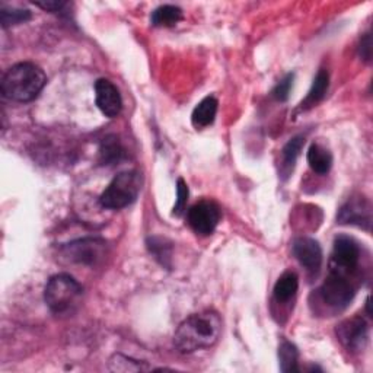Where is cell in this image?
I'll list each match as a JSON object with an SVG mask.
<instances>
[{
    "mask_svg": "<svg viewBox=\"0 0 373 373\" xmlns=\"http://www.w3.org/2000/svg\"><path fill=\"white\" fill-rule=\"evenodd\" d=\"M222 334V318L214 310L194 314L182 321L175 331L174 345L179 353H194L217 343Z\"/></svg>",
    "mask_w": 373,
    "mask_h": 373,
    "instance_id": "1",
    "label": "cell"
},
{
    "mask_svg": "<svg viewBox=\"0 0 373 373\" xmlns=\"http://www.w3.org/2000/svg\"><path fill=\"white\" fill-rule=\"evenodd\" d=\"M47 83L44 70L34 63H18L6 70L2 78L4 95L15 103L34 101Z\"/></svg>",
    "mask_w": 373,
    "mask_h": 373,
    "instance_id": "2",
    "label": "cell"
},
{
    "mask_svg": "<svg viewBox=\"0 0 373 373\" xmlns=\"http://www.w3.org/2000/svg\"><path fill=\"white\" fill-rule=\"evenodd\" d=\"M83 298V288L78 280L66 273H60L46 285L44 300L54 315H69L79 308Z\"/></svg>",
    "mask_w": 373,
    "mask_h": 373,
    "instance_id": "3",
    "label": "cell"
},
{
    "mask_svg": "<svg viewBox=\"0 0 373 373\" xmlns=\"http://www.w3.org/2000/svg\"><path fill=\"white\" fill-rule=\"evenodd\" d=\"M143 178L136 169L118 174L100 197V204L104 209L120 210L133 204L140 194Z\"/></svg>",
    "mask_w": 373,
    "mask_h": 373,
    "instance_id": "4",
    "label": "cell"
},
{
    "mask_svg": "<svg viewBox=\"0 0 373 373\" xmlns=\"http://www.w3.org/2000/svg\"><path fill=\"white\" fill-rule=\"evenodd\" d=\"M350 277L352 275L330 268L325 282L318 290L321 300L328 308L334 310H343L350 305L356 295V288Z\"/></svg>",
    "mask_w": 373,
    "mask_h": 373,
    "instance_id": "5",
    "label": "cell"
},
{
    "mask_svg": "<svg viewBox=\"0 0 373 373\" xmlns=\"http://www.w3.org/2000/svg\"><path fill=\"white\" fill-rule=\"evenodd\" d=\"M360 257L362 251L359 242L352 236L338 235L334 239L330 268L347 275H354L360 263Z\"/></svg>",
    "mask_w": 373,
    "mask_h": 373,
    "instance_id": "6",
    "label": "cell"
},
{
    "mask_svg": "<svg viewBox=\"0 0 373 373\" xmlns=\"http://www.w3.org/2000/svg\"><path fill=\"white\" fill-rule=\"evenodd\" d=\"M61 254L70 263L95 266L107 256V242L101 238H83L61 246Z\"/></svg>",
    "mask_w": 373,
    "mask_h": 373,
    "instance_id": "7",
    "label": "cell"
},
{
    "mask_svg": "<svg viewBox=\"0 0 373 373\" xmlns=\"http://www.w3.org/2000/svg\"><path fill=\"white\" fill-rule=\"evenodd\" d=\"M186 222L197 235L209 236L221 222V209L214 201L201 200L186 213Z\"/></svg>",
    "mask_w": 373,
    "mask_h": 373,
    "instance_id": "8",
    "label": "cell"
},
{
    "mask_svg": "<svg viewBox=\"0 0 373 373\" xmlns=\"http://www.w3.org/2000/svg\"><path fill=\"white\" fill-rule=\"evenodd\" d=\"M337 221L341 225H353L369 231L372 224V206L366 197L349 199L338 210Z\"/></svg>",
    "mask_w": 373,
    "mask_h": 373,
    "instance_id": "9",
    "label": "cell"
},
{
    "mask_svg": "<svg viewBox=\"0 0 373 373\" xmlns=\"http://www.w3.org/2000/svg\"><path fill=\"white\" fill-rule=\"evenodd\" d=\"M337 337L349 352L364 349L369 338V325L362 317H353L337 325Z\"/></svg>",
    "mask_w": 373,
    "mask_h": 373,
    "instance_id": "10",
    "label": "cell"
},
{
    "mask_svg": "<svg viewBox=\"0 0 373 373\" xmlns=\"http://www.w3.org/2000/svg\"><path fill=\"white\" fill-rule=\"evenodd\" d=\"M292 251L299 264L309 273L317 274L320 271L322 266V250L315 239L306 236L296 238L292 245Z\"/></svg>",
    "mask_w": 373,
    "mask_h": 373,
    "instance_id": "11",
    "label": "cell"
},
{
    "mask_svg": "<svg viewBox=\"0 0 373 373\" xmlns=\"http://www.w3.org/2000/svg\"><path fill=\"white\" fill-rule=\"evenodd\" d=\"M95 103L100 111L108 117L115 118L122 108V100L117 86L108 79H98L95 83Z\"/></svg>",
    "mask_w": 373,
    "mask_h": 373,
    "instance_id": "12",
    "label": "cell"
},
{
    "mask_svg": "<svg viewBox=\"0 0 373 373\" xmlns=\"http://www.w3.org/2000/svg\"><path fill=\"white\" fill-rule=\"evenodd\" d=\"M308 164L315 174L327 175L332 167V154L321 143H312L306 154Z\"/></svg>",
    "mask_w": 373,
    "mask_h": 373,
    "instance_id": "13",
    "label": "cell"
},
{
    "mask_svg": "<svg viewBox=\"0 0 373 373\" xmlns=\"http://www.w3.org/2000/svg\"><path fill=\"white\" fill-rule=\"evenodd\" d=\"M217 107H219V103H217V100L214 97H206L204 100H201L191 114L193 126L197 130L209 127L210 124L214 122V118H216V114H217Z\"/></svg>",
    "mask_w": 373,
    "mask_h": 373,
    "instance_id": "14",
    "label": "cell"
},
{
    "mask_svg": "<svg viewBox=\"0 0 373 373\" xmlns=\"http://www.w3.org/2000/svg\"><path fill=\"white\" fill-rule=\"evenodd\" d=\"M328 88H330V73L325 69H321L318 75L315 76L314 83L312 86H310L306 98L302 101L300 108L308 110V108H312L317 104H320L325 98Z\"/></svg>",
    "mask_w": 373,
    "mask_h": 373,
    "instance_id": "15",
    "label": "cell"
},
{
    "mask_svg": "<svg viewBox=\"0 0 373 373\" xmlns=\"http://www.w3.org/2000/svg\"><path fill=\"white\" fill-rule=\"evenodd\" d=\"M299 289V277L293 271H286L278 277L274 285V299L278 303H286L296 296Z\"/></svg>",
    "mask_w": 373,
    "mask_h": 373,
    "instance_id": "16",
    "label": "cell"
},
{
    "mask_svg": "<svg viewBox=\"0 0 373 373\" xmlns=\"http://www.w3.org/2000/svg\"><path fill=\"white\" fill-rule=\"evenodd\" d=\"M182 18H184V14L181 8L174 6V5H164L152 12L150 22L153 26L171 28V26H175L179 21H182Z\"/></svg>",
    "mask_w": 373,
    "mask_h": 373,
    "instance_id": "17",
    "label": "cell"
},
{
    "mask_svg": "<svg viewBox=\"0 0 373 373\" xmlns=\"http://www.w3.org/2000/svg\"><path fill=\"white\" fill-rule=\"evenodd\" d=\"M124 149L117 136H108L104 139L100 147V162L103 165H115L121 161Z\"/></svg>",
    "mask_w": 373,
    "mask_h": 373,
    "instance_id": "18",
    "label": "cell"
},
{
    "mask_svg": "<svg viewBox=\"0 0 373 373\" xmlns=\"http://www.w3.org/2000/svg\"><path fill=\"white\" fill-rule=\"evenodd\" d=\"M303 145H305L303 136H296L286 143V146L282 150V171H283V174L289 175L293 171Z\"/></svg>",
    "mask_w": 373,
    "mask_h": 373,
    "instance_id": "19",
    "label": "cell"
},
{
    "mask_svg": "<svg viewBox=\"0 0 373 373\" xmlns=\"http://www.w3.org/2000/svg\"><path fill=\"white\" fill-rule=\"evenodd\" d=\"M108 367L112 372H122V373H129V372H147L152 370V366H149L146 362L136 360L132 357L124 356L121 353L114 354L110 362Z\"/></svg>",
    "mask_w": 373,
    "mask_h": 373,
    "instance_id": "20",
    "label": "cell"
},
{
    "mask_svg": "<svg viewBox=\"0 0 373 373\" xmlns=\"http://www.w3.org/2000/svg\"><path fill=\"white\" fill-rule=\"evenodd\" d=\"M278 359H280V370L289 372H299V352L295 345L290 341H283L278 347Z\"/></svg>",
    "mask_w": 373,
    "mask_h": 373,
    "instance_id": "21",
    "label": "cell"
},
{
    "mask_svg": "<svg viewBox=\"0 0 373 373\" xmlns=\"http://www.w3.org/2000/svg\"><path fill=\"white\" fill-rule=\"evenodd\" d=\"M147 248L150 254L157 258L162 266L169 267V260H171V251H172V245L164 239V238H149L147 239Z\"/></svg>",
    "mask_w": 373,
    "mask_h": 373,
    "instance_id": "22",
    "label": "cell"
},
{
    "mask_svg": "<svg viewBox=\"0 0 373 373\" xmlns=\"http://www.w3.org/2000/svg\"><path fill=\"white\" fill-rule=\"evenodd\" d=\"M29 19H31V12L28 9L9 8V6H2V9H0V23H2L4 28L25 23Z\"/></svg>",
    "mask_w": 373,
    "mask_h": 373,
    "instance_id": "23",
    "label": "cell"
},
{
    "mask_svg": "<svg viewBox=\"0 0 373 373\" xmlns=\"http://www.w3.org/2000/svg\"><path fill=\"white\" fill-rule=\"evenodd\" d=\"M189 196H190L189 185L185 184V181L182 178H179L177 181V201H175V206H174V210H172L174 216L179 217L185 211L186 201H189Z\"/></svg>",
    "mask_w": 373,
    "mask_h": 373,
    "instance_id": "24",
    "label": "cell"
},
{
    "mask_svg": "<svg viewBox=\"0 0 373 373\" xmlns=\"http://www.w3.org/2000/svg\"><path fill=\"white\" fill-rule=\"evenodd\" d=\"M293 79H295V75L293 73H289L286 75L282 80H280L275 88L273 89V97L280 101V103H285L289 100V95H290V89L293 86Z\"/></svg>",
    "mask_w": 373,
    "mask_h": 373,
    "instance_id": "25",
    "label": "cell"
},
{
    "mask_svg": "<svg viewBox=\"0 0 373 373\" xmlns=\"http://www.w3.org/2000/svg\"><path fill=\"white\" fill-rule=\"evenodd\" d=\"M36 5L47 12L51 14H58V12H63V9L66 6H69L68 2H61V0H43V2H36Z\"/></svg>",
    "mask_w": 373,
    "mask_h": 373,
    "instance_id": "26",
    "label": "cell"
},
{
    "mask_svg": "<svg viewBox=\"0 0 373 373\" xmlns=\"http://www.w3.org/2000/svg\"><path fill=\"white\" fill-rule=\"evenodd\" d=\"M359 51H360V56L364 61H370V58H372V38H370L369 33L364 34V37L362 38Z\"/></svg>",
    "mask_w": 373,
    "mask_h": 373,
    "instance_id": "27",
    "label": "cell"
}]
</instances>
